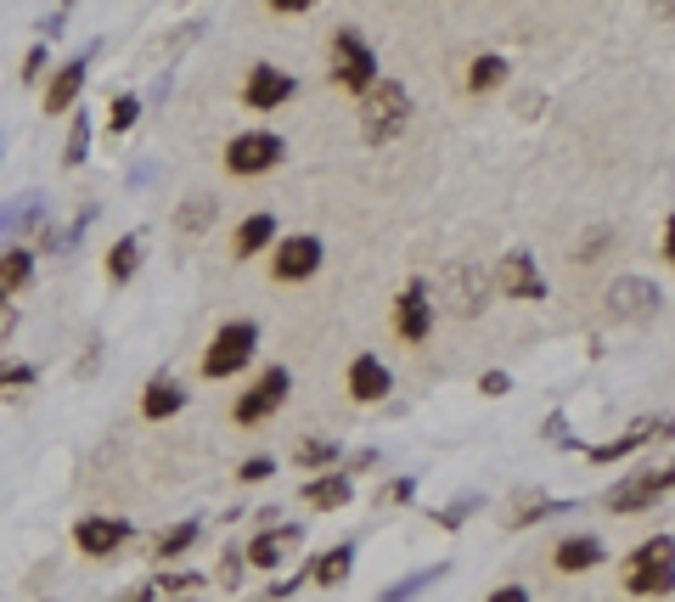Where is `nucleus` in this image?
<instances>
[{
	"label": "nucleus",
	"mask_w": 675,
	"mask_h": 602,
	"mask_svg": "<svg viewBox=\"0 0 675 602\" xmlns=\"http://www.w3.org/2000/svg\"><path fill=\"white\" fill-rule=\"evenodd\" d=\"M405 124H412V96H405L400 79H378V85L360 96V142H366V147L400 142Z\"/></svg>",
	"instance_id": "f257e3e1"
},
{
	"label": "nucleus",
	"mask_w": 675,
	"mask_h": 602,
	"mask_svg": "<svg viewBox=\"0 0 675 602\" xmlns=\"http://www.w3.org/2000/svg\"><path fill=\"white\" fill-rule=\"evenodd\" d=\"M625 591L630 597H670L675 591V535H653L625 557Z\"/></svg>",
	"instance_id": "f03ea898"
},
{
	"label": "nucleus",
	"mask_w": 675,
	"mask_h": 602,
	"mask_svg": "<svg viewBox=\"0 0 675 602\" xmlns=\"http://www.w3.org/2000/svg\"><path fill=\"white\" fill-rule=\"evenodd\" d=\"M259 349V327L254 321H225L209 349H202V378L220 383V378H236V372H248V360Z\"/></svg>",
	"instance_id": "7ed1b4c3"
},
{
	"label": "nucleus",
	"mask_w": 675,
	"mask_h": 602,
	"mask_svg": "<svg viewBox=\"0 0 675 602\" xmlns=\"http://www.w3.org/2000/svg\"><path fill=\"white\" fill-rule=\"evenodd\" d=\"M378 79H383L378 74V51L366 46V35H360V28H338V35H332V85L366 96Z\"/></svg>",
	"instance_id": "20e7f679"
},
{
	"label": "nucleus",
	"mask_w": 675,
	"mask_h": 602,
	"mask_svg": "<svg viewBox=\"0 0 675 602\" xmlns=\"http://www.w3.org/2000/svg\"><path fill=\"white\" fill-rule=\"evenodd\" d=\"M282 158H287V142L282 136H270V130H243V136H231L225 142V170L231 175H270V170H282Z\"/></svg>",
	"instance_id": "39448f33"
},
{
	"label": "nucleus",
	"mask_w": 675,
	"mask_h": 602,
	"mask_svg": "<svg viewBox=\"0 0 675 602\" xmlns=\"http://www.w3.org/2000/svg\"><path fill=\"white\" fill-rule=\"evenodd\" d=\"M287 394H293V372H287V366H265V372L248 383V394L231 406V417L243 422V428H254V422H265V417H277Z\"/></svg>",
	"instance_id": "423d86ee"
},
{
	"label": "nucleus",
	"mask_w": 675,
	"mask_h": 602,
	"mask_svg": "<svg viewBox=\"0 0 675 602\" xmlns=\"http://www.w3.org/2000/svg\"><path fill=\"white\" fill-rule=\"evenodd\" d=\"M670 490H675V462L648 467V474H630L608 490V513H641V507H653V501H664Z\"/></svg>",
	"instance_id": "0eeeda50"
},
{
	"label": "nucleus",
	"mask_w": 675,
	"mask_h": 602,
	"mask_svg": "<svg viewBox=\"0 0 675 602\" xmlns=\"http://www.w3.org/2000/svg\"><path fill=\"white\" fill-rule=\"evenodd\" d=\"M321 259H327L321 237L298 231V237H282V243H277V259H270V277H277V282H310V277L321 271Z\"/></svg>",
	"instance_id": "6e6552de"
},
{
	"label": "nucleus",
	"mask_w": 675,
	"mask_h": 602,
	"mask_svg": "<svg viewBox=\"0 0 675 602\" xmlns=\"http://www.w3.org/2000/svg\"><path fill=\"white\" fill-rule=\"evenodd\" d=\"M298 96V79L287 69H277V62H254L248 69V85H243V102L254 113H277L282 102H293Z\"/></svg>",
	"instance_id": "1a4fd4ad"
},
{
	"label": "nucleus",
	"mask_w": 675,
	"mask_h": 602,
	"mask_svg": "<svg viewBox=\"0 0 675 602\" xmlns=\"http://www.w3.org/2000/svg\"><path fill=\"white\" fill-rule=\"evenodd\" d=\"M495 287H501L506 298H524V305H535V298H547V277H540L535 254H524V248L501 254V265H495Z\"/></svg>",
	"instance_id": "9d476101"
},
{
	"label": "nucleus",
	"mask_w": 675,
	"mask_h": 602,
	"mask_svg": "<svg viewBox=\"0 0 675 602\" xmlns=\"http://www.w3.org/2000/svg\"><path fill=\"white\" fill-rule=\"evenodd\" d=\"M394 332L405 344H422L433 332V305H428V282H405V293L394 298Z\"/></svg>",
	"instance_id": "9b49d317"
},
{
	"label": "nucleus",
	"mask_w": 675,
	"mask_h": 602,
	"mask_svg": "<svg viewBox=\"0 0 675 602\" xmlns=\"http://www.w3.org/2000/svg\"><path fill=\"white\" fill-rule=\"evenodd\" d=\"M124 541H130V524H124V518L90 513V518H79V524H74V546H79L85 557H113Z\"/></svg>",
	"instance_id": "f8f14e48"
},
{
	"label": "nucleus",
	"mask_w": 675,
	"mask_h": 602,
	"mask_svg": "<svg viewBox=\"0 0 675 602\" xmlns=\"http://www.w3.org/2000/svg\"><path fill=\"white\" fill-rule=\"evenodd\" d=\"M659 310V287L641 282V277H619L614 287H608V316L614 321H648Z\"/></svg>",
	"instance_id": "ddd939ff"
},
{
	"label": "nucleus",
	"mask_w": 675,
	"mask_h": 602,
	"mask_svg": "<svg viewBox=\"0 0 675 602\" xmlns=\"http://www.w3.org/2000/svg\"><path fill=\"white\" fill-rule=\"evenodd\" d=\"M659 433H675V417H641V422H630L619 440H608V445H591L586 451V462H619V456H630V451H641L648 440H659Z\"/></svg>",
	"instance_id": "4468645a"
},
{
	"label": "nucleus",
	"mask_w": 675,
	"mask_h": 602,
	"mask_svg": "<svg viewBox=\"0 0 675 602\" xmlns=\"http://www.w3.org/2000/svg\"><path fill=\"white\" fill-rule=\"evenodd\" d=\"M484 293H490V277L472 271V265H451L445 271V305L456 316H479L484 310Z\"/></svg>",
	"instance_id": "2eb2a0df"
},
{
	"label": "nucleus",
	"mask_w": 675,
	"mask_h": 602,
	"mask_svg": "<svg viewBox=\"0 0 675 602\" xmlns=\"http://www.w3.org/2000/svg\"><path fill=\"white\" fill-rule=\"evenodd\" d=\"M298 541H304V529H298V524H282V529H265V535H254L243 557H248L254 568H282V563L298 552Z\"/></svg>",
	"instance_id": "dca6fc26"
},
{
	"label": "nucleus",
	"mask_w": 675,
	"mask_h": 602,
	"mask_svg": "<svg viewBox=\"0 0 675 602\" xmlns=\"http://www.w3.org/2000/svg\"><path fill=\"white\" fill-rule=\"evenodd\" d=\"M394 378H389V366L378 355H355L349 360V394L360 400V406H378V400H389Z\"/></svg>",
	"instance_id": "f3484780"
},
{
	"label": "nucleus",
	"mask_w": 675,
	"mask_h": 602,
	"mask_svg": "<svg viewBox=\"0 0 675 602\" xmlns=\"http://www.w3.org/2000/svg\"><path fill=\"white\" fill-rule=\"evenodd\" d=\"M85 69H90V57H74V62H62V69L51 74V85H46V113H51V119H62L68 108L79 102V90H85Z\"/></svg>",
	"instance_id": "a211bd4d"
},
{
	"label": "nucleus",
	"mask_w": 675,
	"mask_h": 602,
	"mask_svg": "<svg viewBox=\"0 0 675 602\" xmlns=\"http://www.w3.org/2000/svg\"><path fill=\"white\" fill-rule=\"evenodd\" d=\"M608 557V546L597 541V535H563L552 563H557V575H586V568H597Z\"/></svg>",
	"instance_id": "6ab92c4d"
},
{
	"label": "nucleus",
	"mask_w": 675,
	"mask_h": 602,
	"mask_svg": "<svg viewBox=\"0 0 675 602\" xmlns=\"http://www.w3.org/2000/svg\"><path fill=\"white\" fill-rule=\"evenodd\" d=\"M349 495H355V484L338 474H316L310 484H304V507H316V513H338V507H349Z\"/></svg>",
	"instance_id": "aec40b11"
},
{
	"label": "nucleus",
	"mask_w": 675,
	"mask_h": 602,
	"mask_svg": "<svg viewBox=\"0 0 675 602\" xmlns=\"http://www.w3.org/2000/svg\"><path fill=\"white\" fill-rule=\"evenodd\" d=\"M175 411H186V389H181L175 378H152V383L142 389V417L163 422V417H175Z\"/></svg>",
	"instance_id": "412c9836"
},
{
	"label": "nucleus",
	"mask_w": 675,
	"mask_h": 602,
	"mask_svg": "<svg viewBox=\"0 0 675 602\" xmlns=\"http://www.w3.org/2000/svg\"><path fill=\"white\" fill-rule=\"evenodd\" d=\"M270 243H277V214H248L243 225H236V237H231V254L236 259H254Z\"/></svg>",
	"instance_id": "4be33fe9"
},
{
	"label": "nucleus",
	"mask_w": 675,
	"mask_h": 602,
	"mask_svg": "<svg viewBox=\"0 0 675 602\" xmlns=\"http://www.w3.org/2000/svg\"><path fill=\"white\" fill-rule=\"evenodd\" d=\"M34 282V248H23V243H12V248H0V293H23Z\"/></svg>",
	"instance_id": "5701e85b"
},
{
	"label": "nucleus",
	"mask_w": 675,
	"mask_h": 602,
	"mask_svg": "<svg viewBox=\"0 0 675 602\" xmlns=\"http://www.w3.org/2000/svg\"><path fill=\"white\" fill-rule=\"evenodd\" d=\"M349 563H355V546L344 541V546H332V552H321L310 568H304V575H310L316 586H344L349 580Z\"/></svg>",
	"instance_id": "b1692460"
},
{
	"label": "nucleus",
	"mask_w": 675,
	"mask_h": 602,
	"mask_svg": "<svg viewBox=\"0 0 675 602\" xmlns=\"http://www.w3.org/2000/svg\"><path fill=\"white\" fill-rule=\"evenodd\" d=\"M501 79H506V57L484 51V57H472V62H467V79H462V85H467L472 96H490Z\"/></svg>",
	"instance_id": "393cba45"
},
{
	"label": "nucleus",
	"mask_w": 675,
	"mask_h": 602,
	"mask_svg": "<svg viewBox=\"0 0 675 602\" xmlns=\"http://www.w3.org/2000/svg\"><path fill=\"white\" fill-rule=\"evenodd\" d=\"M135 265H142V237L130 231V237H119V243L108 248V282L124 287V282L135 277Z\"/></svg>",
	"instance_id": "a878e982"
},
{
	"label": "nucleus",
	"mask_w": 675,
	"mask_h": 602,
	"mask_svg": "<svg viewBox=\"0 0 675 602\" xmlns=\"http://www.w3.org/2000/svg\"><path fill=\"white\" fill-rule=\"evenodd\" d=\"M197 535H202V524L197 518H181V524H169L163 535H158V546H152V557L158 563H169V557H181L192 541H197Z\"/></svg>",
	"instance_id": "bb28decb"
},
{
	"label": "nucleus",
	"mask_w": 675,
	"mask_h": 602,
	"mask_svg": "<svg viewBox=\"0 0 675 602\" xmlns=\"http://www.w3.org/2000/svg\"><path fill=\"white\" fill-rule=\"evenodd\" d=\"M338 456H344V451H338V440H321V433H310V440L293 445V462L298 467H338Z\"/></svg>",
	"instance_id": "cd10ccee"
},
{
	"label": "nucleus",
	"mask_w": 675,
	"mask_h": 602,
	"mask_svg": "<svg viewBox=\"0 0 675 602\" xmlns=\"http://www.w3.org/2000/svg\"><path fill=\"white\" fill-rule=\"evenodd\" d=\"M568 513V501H557V495H529L524 507H513V529H529V524H540V518H563Z\"/></svg>",
	"instance_id": "c85d7f7f"
},
{
	"label": "nucleus",
	"mask_w": 675,
	"mask_h": 602,
	"mask_svg": "<svg viewBox=\"0 0 675 602\" xmlns=\"http://www.w3.org/2000/svg\"><path fill=\"white\" fill-rule=\"evenodd\" d=\"M85 152H90V119L74 113V119H68V142H62V170H79Z\"/></svg>",
	"instance_id": "c756f323"
},
{
	"label": "nucleus",
	"mask_w": 675,
	"mask_h": 602,
	"mask_svg": "<svg viewBox=\"0 0 675 602\" xmlns=\"http://www.w3.org/2000/svg\"><path fill=\"white\" fill-rule=\"evenodd\" d=\"M135 119H142V96H130V90L108 96V130H113V136H124Z\"/></svg>",
	"instance_id": "7c9ffc66"
},
{
	"label": "nucleus",
	"mask_w": 675,
	"mask_h": 602,
	"mask_svg": "<svg viewBox=\"0 0 675 602\" xmlns=\"http://www.w3.org/2000/svg\"><path fill=\"white\" fill-rule=\"evenodd\" d=\"M209 220H214V197H186L181 214H175L181 231H209Z\"/></svg>",
	"instance_id": "2f4dec72"
},
{
	"label": "nucleus",
	"mask_w": 675,
	"mask_h": 602,
	"mask_svg": "<svg viewBox=\"0 0 675 602\" xmlns=\"http://www.w3.org/2000/svg\"><path fill=\"white\" fill-rule=\"evenodd\" d=\"M17 389H34V366L28 360H7V366H0V394H17Z\"/></svg>",
	"instance_id": "473e14b6"
},
{
	"label": "nucleus",
	"mask_w": 675,
	"mask_h": 602,
	"mask_svg": "<svg viewBox=\"0 0 675 602\" xmlns=\"http://www.w3.org/2000/svg\"><path fill=\"white\" fill-rule=\"evenodd\" d=\"M439 575H445V563H433V568H422V575H412L405 586H394V591H383V602H405V597H417L422 586H433Z\"/></svg>",
	"instance_id": "72a5a7b5"
},
{
	"label": "nucleus",
	"mask_w": 675,
	"mask_h": 602,
	"mask_svg": "<svg viewBox=\"0 0 675 602\" xmlns=\"http://www.w3.org/2000/svg\"><path fill=\"white\" fill-rule=\"evenodd\" d=\"M270 474H277V462H270V456H248L243 467H236V479H243V484H259V479H270Z\"/></svg>",
	"instance_id": "f704fd0d"
},
{
	"label": "nucleus",
	"mask_w": 675,
	"mask_h": 602,
	"mask_svg": "<svg viewBox=\"0 0 675 602\" xmlns=\"http://www.w3.org/2000/svg\"><path fill=\"white\" fill-rule=\"evenodd\" d=\"M547 445H557V451H568V445H574V428H568V417H557V411L547 417Z\"/></svg>",
	"instance_id": "c9c22d12"
},
{
	"label": "nucleus",
	"mask_w": 675,
	"mask_h": 602,
	"mask_svg": "<svg viewBox=\"0 0 675 602\" xmlns=\"http://www.w3.org/2000/svg\"><path fill=\"white\" fill-rule=\"evenodd\" d=\"M383 501H389V507H405V501H417V479H389Z\"/></svg>",
	"instance_id": "e433bc0d"
},
{
	"label": "nucleus",
	"mask_w": 675,
	"mask_h": 602,
	"mask_svg": "<svg viewBox=\"0 0 675 602\" xmlns=\"http://www.w3.org/2000/svg\"><path fill=\"white\" fill-rule=\"evenodd\" d=\"M506 389H513V378H506V372H484V378H479V394H484V400H501Z\"/></svg>",
	"instance_id": "4c0bfd02"
},
{
	"label": "nucleus",
	"mask_w": 675,
	"mask_h": 602,
	"mask_svg": "<svg viewBox=\"0 0 675 602\" xmlns=\"http://www.w3.org/2000/svg\"><path fill=\"white\" fill-rule=\"evenodd\" d=\"M113 602H158V586L152 580H142V586H130L124 597H113Z\"/></svg>",
	"instance_id": "58836bf2"
},
{
	"label": "nucleus",
	"mask_w": 675,
	"mask_h": 602,
	"mask_svg": "<svg viewBox=\"0 0 675 602\" xmlns=\"http://www.w3.org/2000/svg\"><path fill=\"white\" fill-rule=\"evenodd\" d=\"M472 507H479V501H456V507H445V513H439V524H445V529H456V524H462Z\"/></svg>",
	"instance_id": "ea45409f"
},
{
	"label": "nucleus",
	"mask_w": 675,
	"mask_h": 602,
	"mask_svg": "<svg viewBox=\"0 0 675 602\" xmlns=\"http://www.w3.org/2000/svg\"><path fill=\"white\" fill-rule=\"evenodd\" d=\"M40 69H46V46H34V51L23 57V85H28L34 74H40Z\"/></svg>",
	"instance_id": "a19ab883"
},
{
	"label": "nucleus",
	"mask_w": 675,
	"mask_h": 602,
	"mask_svg": "<svg viewBox=\"0 0 675 602\" xmlns=\"http://www.w3.org/2000/svg\"><path fill=\"white\" fill-rule=\"evenodd\" d=\"M236 568H243V552H225V563H220V580H225V586H236V580H243Z\"/></svg>",
	"instance_id": "79ce46f5"
},
{
	"label": "nucleus",
	"mask_w": 675,
	"mask_h": 602,
	"mask_svg": "<svg viewBox=\"0 0 675 602\" xmlns=\"http://www.w3.org/2000/svg\"><path fill=\"white\" fill-rule=\"evenodd\" d=\"M12 327H17V310L7 305V293H0V339H12Z\"/></svg>",
	"instance_id": "37998d69"
},
{
	"label": "nucleus",
	"mask_w": 675,
	"mask_h": 602,
	"mask_svg": "<svg viewBox=\"0 0 675 602\" xmlns=\"http://www.w3.org/2000/svg\"><path fill=\"white\" fill-rule=\"evenodd\" d=\"M490 602H529V591L524 586H501V591H490Z\"/></svg>",
	"instance_id": "c03bdc74"
},
{
	"label": "nucleus",
	"mask_w": 675,
	"mask_h": 602,
	"mask_svg": "<svg viewBox=\"0 0 675 602\" xmlns=\"http://www.w3.org/2000/svg\"><path fill=\"white\" fill-rule=\"evenodd\" d=\"M270 12H282V17L293 12V17H298V12H310V0H277V7H270Z\"/></svg>",
	"instance_id": "a18cd8bd"
},
{
	"label": "nucleus",
	"mask_w": 675,
	"mask_h": 602,
	"mask_svg": "<svg viewBox=\"0 0 675 602\" xmlns=\"http://www.w3.org/2000/svg\"><path fill=\"white\" fill-rule=\"evenodd\" d=\"M664 259L675 265V214H670V225H664Z\"/></svg>",
	"instance_id": "49530a36"
}]
</instances>
